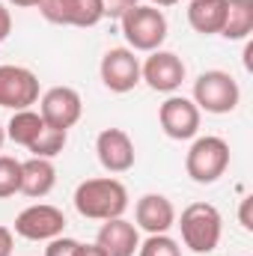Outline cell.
I'll return each instance as SVG.
<instances>
[{
  "mask_svg": "<svg viewBox=\"0 0 253 256\" xmlns=\"http://www.w3.org/2000/svg\"><path fill=\"white\" fill-rule=\"evenodd\" d=\"M96 244L108 256H134L137 248H140V232L126 218H110V220L102 224V230L96 236Z\"/></svg>",
  "mask_w": 253,
  "mask_h": 256,
  "instance_id": "15",
  "label": "cell"
},
{
  "mask_svg": "<svg viewBox=\"0 0 253 256\" xmlns=\"http://www.w3.org/2000/svg\"><path fill=\"white\" fill-rule=\"evenodd\" d=\"M63 230H66V214L57 206H48V202L27 206L15 218V236H21L27 242H51V238L63 236Z\"/></svg>",
  "mask_w": 253,
  "mask_h": 256,
  "instance_id": "6",
  "label": "cell"
},
{
  "mask_svg": "<svg viewBox=\"0 0 253 256\" xmlns=\"http://www.w3.org/2000/svg\"><path fill=\"white\" fill-rule=\"evenodd\" d=\"M158 122L170 140H194L200 131V108L185 96H170L158 108Z\"/></svg>",
  "mask_w": 253,
  "mask_h": 256,
  "instance_id": "11",
  "label": "cell"
},
{
  "mask_svg": "<svg viewBox=\"0 0 253 256\" xmlns=\"http://www.w3.org/2000/svg\"><path fill=\"white\" fill-rule=\"evenodd\" d=\"M42 128H45L42 116L27 108V110H15V114H12V120H9V126H6V137H9L12 143H18V146L30 149V143L39 137Z\"/></svg>",
  "mask_w": 253,
  "mask_h": 256,
  "instance_id": "19",
  "label": "cell"
},
{
  "mask_svg": "<svg viewBox=\"0 0 253 256\" xmlns=\"http://www.w3.org/2000/svg\"><path fill=\"white\" fill-rule=\"evenodd\" d=\"M54 185H57V167L51 164V158L21 161V194H27L30 200H42L54 191Z\"/></svg>",
  "mask_w": 253,
  "mask_h": 256,
  "instance_id": "16",
  "label": "cell"
},
{
  "mask_svg": "<svg viewBox=\"0 0 253 256\" xmlns=\"http://www.w3.org/2000/svg\"><path fill=\"white\" fill-rule=\"evenodd\" d=\"M250 196H244V200H242V208H238V220H242V226H244V230H248V232H250L253 230V220H250Z\"/></svg>",
  "mask_w": 253,
  "mask_h": 256,
  "instance_id": "27",
  "label": "cell"
},
{
  "mask_svg": "<svg viewBox=\"0 0 253 256\" xmlns=\"http://www.w3.org/2000/svg\"><path fill=\"white\" fill-rule=\"evenodd\" d=\"M137 3H140V0H102V12H104V18L122 21Z\"/></svg>",
  "mask_w": 253,
  "mask_h": 256,
  "instance_id": "23",
  "label": "cell"
},
{
  "mask_svg": "<svg viewBox=\"0 0 253 256\" xmlns=\"http://www.w3.org/2000/svg\"><path fill=\"white\" fill-rule=\"evenodd\" d=\"M39 12L45 21L60 27H96L104 18L102 0H42Z\"/></svg>",
  "mask_w": 253,
  "mask_h": 256,
  "instance_id": "10",
  "label": "cell"
},
{
  "mask_svg": "<svg viewBox=\"0 0 253 256\" xmlns=\"http://www.w3.org/2000/svg\"><path fill=\"white\" fill-rule=\"evenodd\" d=\"M185 74H188V68L182 63V57L173 51H161V48L152 51L146 57V63L140 66V80H146L149 90L167 92V96H173L185 84Z\"/></svg>",
  "mask_w": 253,
  "mask_h": 256,
  "instance_id": "8",
  "label": "cell"
},
{
  "mask_svg": "<svg viewBox=\"0 0 253 256\" xmlns=\"http://www.w3.org/2000/svg\"><path fill=\"white\" fill-rule=\"evenodd\" d=\"M66 143H68V131L45 126L39 131V137L30 143V152H33V158H57L66 149Z\"/></svg>",
  "mask_w": 253,
  "mask_h": 256,
  "instance_id": "20",
  "label": "cell"
},
{
  "mask_svg": "<svg viewBox=\"0 0 253 256\" xmlns=\"http://www.w3.org/2000/svg\"><path fill=\"white\" fill-rule=\"evenodd\" d=\"M78 244H80V242H74V238H68V236H57V238L48 242L45 256H74Z\"/></svg>",
  "mask_w": 253,
  "mask_h": 256,
  "instance_id": "24",
  "label": "cell"
},
{
  "mask_svg": "<svg viewBox=\"0 0 253 256\" xmlns=\"http://www.w3.org/2000/svg\"><path fill=\"white\" fill-rule=\"evenodd\" d=\"M98 74H102V84L110 92L122 96V92H131L140 84V60L134 57L131 48H110L102 57Z\"/></svg>",
  "mask_w": 253,
  "mask_h": 256,
  "instance_id": "12",
  "label": "cell"
},
{
  "mask_svg": "<svg viewBox=\"0 0 253 256\" xmlns=\"http://www.w3.org/2000/svg\"><path fill=\"white\" fill-rule=\"evenodd\" d=\"M39 102V78L27 66H0V108L27 110Z\"/></svg>",
  "mask_w": 253,
  "mask_h": 256,
  "instance_id": "7",
  "label": "cell"
},
{
  "mask_svg": "<svg viewBox=\"0 0 253 256\" xmlns=\"http://www.w3.org/2000/svg\"><path fill=\"white\" fill-rule=\"evenodd\" d=\"M80 114H84V98L72 86H51L39 98V116H42L45 126H51V128L68 131L80 120Z\"/></svg>",
  "mask_w": 253,
  "mask_h": 256,
  "instance_id": "9",
  "label": "cell"
},
{
  "mask_svg": "<svg viewBox=\"0 0 253 256\" xmlns=\"http://www.w3.org/2000/svg\"><path fill=\"white\" fill-rule=\"evenodd\" d=\"M176 226L182 230L185 248H190L194 254H212L224 236V218L212 202H190Z\"/></svg>",
  "mask_w": 253,
  "mask_h": 256,
  "instance_id": "2",
  "label": "cell"
},
{
  "mask_svg": "<svg viewBox=\"0 0 253 256\" xmlns=\"http://www.w3.org/2000/svg\"><path fill=\"white\" fill-rule=\"evenodd\" d=\"M12 248H15V238H12V230L0 224V256H12Z\"/></svg>",
  "mask_w": 253,
  "mask_h": 256,
  "instance_id": "25",
  "label": "cell"
},
{
  "mask_svg": "<svg viewBox=\"0 0 253 256\" xmlns=\"http://www.w3.org/2000/svg\"><path fill=\"white\" fill-rule=\"evenodd\" d=\"M96 155H98V164L114 176L128 173L134 167V143L122 128H104L96 137Z\"/></svg>",
  "mask_w": 253,
  "mask_h": 256,
  "instance_id": "13",
  "label": "cell"
},
{
  "mask_svg": "<svg viewBox=\"0 0 253 256\" xmlns=\"http://www.w3.org/2000/svg\"><path fill=\"white\" fill-rule=\"evenodd\" d=\"M253 33V0H226V15L220 36L230 42H242Z\"/></svg>",
  "mask_w": 253,
  "mask_h": 256,
  "instance_id": "18",
  "label": "cell"
},
{
  "mask_svg": "<svg viewBox=\"0 0 253 256\" xmlns=\"http://www.w3.org/2000/svg\"><path fill=\"white\" fill-rule=\"evenodd\" d=\"M137 256H182V248H179V242H173L167 232H158V236H149V238L137 248Z\"/></svg>",
  "mask_w": 253,
  "mask_h": 256,
  "instance_id": "22",
  "label": "cell"
},
{
  "mask_svg": "<svg viewBox=\"0 0 253 256\" xmlns=\"http://www.w3.org/2000/svg\"><path fill=\"white\" fill-rule=\"evenodd\" d=\"M120 24H122V36H126L131 51L152 54L167 39V15L155 6H140L137 3Z\"/></svg>",
  "mask_w": 253,
  "mask_h": 256,
  "instance_id": "5",
  "label": "cell"
},
{
  "mask_svg": "<svg viewBox=\"0 0 253 256\" xmlns=\"http://www.w3.org/2000/svg\"><path fill=\"white\" fill-rule=\"evenodd\" d=\"M3 140H6V128L0 126V149H3Z\"/></svg>",
  "mask_w": 253,
  "mask_h": 256,
  "instance_id": "31",
  "label": "cell"
},
{
  "mask_svg": "<svg viewBox=\"0 0 253 256\" xmlns=\"http://www.w3.org/2000/svg\"><path fill=\"white\" fill-rule=\"evenodd\" d=\"M6 3H12V6H21V9H33V6H39L42 0H6Z\"/></svg>",
  "mask_w": 253,
  "mask_h": 256,
  "instance_id": "29",
  "label": "cell"
},
{
  "mask_svg": "<svg viewBox=\"0 0 253 256\" xmlns=\"http://www.w3.org/2000/svg\"><path fill=\"white\" fill-rule=\"evenodd\" d=\"M226 0H190L188 3V24L200 36H214L224 27Z\"/></svg>",
  "mask_w": 253,
  "mask_h": 256,
  "instance_id": "17",
  "label": "cell"
},
{
  "mask_svg": "<svg viewBox=\"0 0 253 256\" xmlns=\"http://www.w3.org/2000/svg\"><path fill=\"white\" fill-rule=\"evenodd\" d=\"M230 167V143L224 137L206 134L190 143L185 155V173L196 185H214Z\"/></svg>",
  "mask_w": 253,
  "mask_h": 256,
  "instance_id": "4",
  "label": "cell"
},
{
  "mask_svg": "<svg viewBox=\"0 0 253 256\" xmlns=\"http://www.w3.org/2000/svg\"><path fill=\"white\" fill-rule=\"evenodd\" d=\"M9 33H12V15H9V9L0 3V42H6Z\"/></svg>",
  "mask_w": 253,
  "mask_h": 256,
  "instance_id": "26",
  "label": "cell"
},
{
  "mask_svg": "<svg viewBox=\"0 0 253 256\" xmlns=\"http://www.w3.org/2000/svg\"><path fill=\"white\" fill-rule=\"evenodd\" d=\"M179 0H149V6H155V9H164V6H176Z\"/></svg>",
  "mask_w": 253,
  "mask_h": 256,
  "instance_id": "30",
  "label": "cell"
},
{
  "mask_svg": "<svg viewBox=\"0 0 253 256\" xmlns=\"http://www.w3.org/2000/svg\"><path fill=\"white\" fill-rule=\"evenodd\" d=\"M200 110H206V114H214V116H220V114H232L236 108H238V102H242V86H238V80L230 74V72H224V68H208V72H202L196 80H194V98H190Z\"/></svg>",
  "mask_w": 253,
  "mask_h": 256,
  "instance_id": "3",
  "label": "cell"
},
{
  "mask_svg": "<svg viewBox=\"0 0 253 256\" xmlns=\"http://www.w3.org/2000/svg\"><path fill=\"white\" fill-rule=\"evenodd\" d=\"M74 256H108V254H104L98 244H78Z\"/></svg>",
  "mask_w": 253,
  "mask_h": 256,
  "instance_id": "28",
  "label": "cell"
},
{
  "mask_svg": "<svg viewBox=\"0 0 253 256\" xmlns=\"http://www.w3.org/2000/svg\"><path fill=\"white\" fill-rule=\"evenodd\" d=\"M74 208L80 218L86 220H110V218H122L128 208V188L120 179L110 176H98V179H86L74 188L72 196Z\"/></svg>",
  "mask_w": 253,
  "mask_h": 256,
  "instance_id": "1",
  "label": "cell"
},
{
  "mask_svg": "<svg viewBox=\"0 0 253 256\" xmlns=\"http://www.w3.org/2000/svg\"><path fill=\"white\" fill-rule=\"evenodd\" d=\"M21 194V161L0 155V200Z\"/></svg>",
  "mask_w": 253,
  "mask_h": 256,
  "instance_id": "21",
  "label": "cell"
},
{
  "mask_svg": "<svg viewBox=\"0 0 253 256\" xmlns=\"http://www.w3.org/2000/svg\"><path fill=\"white\" fill-rule=\"evenodd\" d=\"M134 220L140 230H146L149 236L167 232L176 224V206L164 196V194H143L134 206Z\"/></svg>",
  "mask_w": 253,
  "mask_h": 256,
  "instance_id": "14",
  "label": "cell"
}]
</instances>
